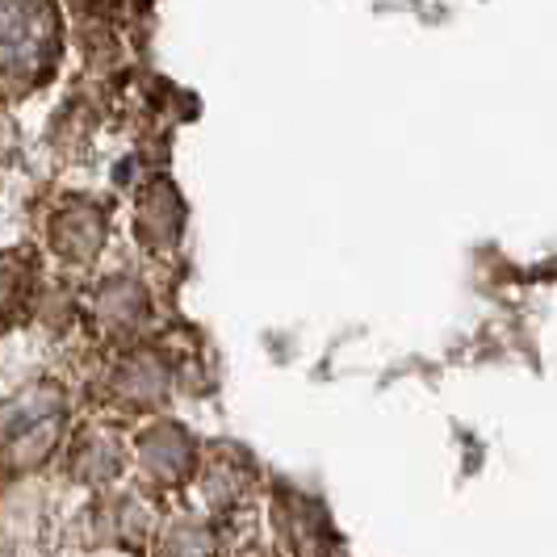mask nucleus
Returning a JSON list of instances; mask_svg holds the SVG:
<instances>
[]
</instances>
